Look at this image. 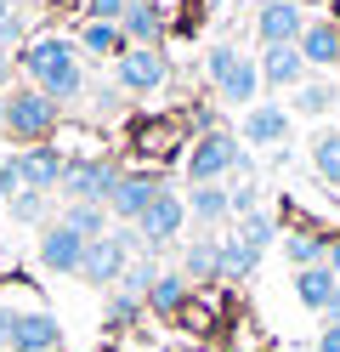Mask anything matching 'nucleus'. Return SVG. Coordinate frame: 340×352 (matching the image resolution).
<instances>
[{"label": "nucleus", "mask_w": 340, "mask_h": 352, "mask_svg": "<svg viewBox=\"0 0 340 352\" xmlns=\"http://www.w3.org/2000/svg\"><path fill=\"white\" fill-rule=\"evenodd\" d=\"M181 273H188L193 290H199V284H221V239L216 233L193 239V245L181 250Z\"/></svg>", "instance_id": "nucleus-21"}, {"label": "nucleus", "mask_w": 340, "mask_h": 352, "mask_svg": "<svg viewBox=\"0 0 340 352\" xmlns=\"http://www.w3.org/2000/svg\"><path fill=\"white\" fill-rule=\"evenodd\" d=\"M159 273H165V267L153 261V250H142V256H131V267H125V278H120V290H131V296H148Z\"/></svg>", "instance_id": "nucleus-30"}, {"label": "nucleus", "mask_w": 340, "mask_h": 352, "mask_svg": "<svg viewBox=\"0 0 340 352\" xmlns=\"http://www.w3.org/2000/svg\"><path fill=\"white\" fill-rule=\"evenodd\" d=\"M261 267V250H249L238 233H227L221 239V284H238V278H249Z\"/></svg>", "instance_id": "nucleus-24"}, {"label": "nucleus", "mask_w": 340, "mask_h": 352, "mask_svg": "<svg viewBox=\"0 0 340 352\" xmlns=\"http://www.w3.org/2000/svg\"><path fill=\"white\" fill-rule=\"evenodd\" d=\"M165 188H170V176H165V170H125V176H120V188H113V199H108L113 228H136V222L148 216V205H153Z\"/></svg>", "instance_id": "nucleus-7"}, {"label": "nucleus", "mask_w": 340, "mask_h": 352, "mask_svg": "<svg viewBox=\"0 0 340 352\" xmlns=\"http://www.w3.org/2000/svg\"><path fill=\"white\" fill-rule=\"evenodd\" d=\"M181 228H188V199H181L176 188H165V193L148 205V216L136 222V233H142V250H165V245H176Z\"/></svg>", "instance_id": "nucleus-9"}, {"label": "nucleus", "mask_w": 340, "mask_h": 352, "mask_svg": "<svg viewBox=\"0 0 340 352\" xmlns=\"http://www.w3.org/2000/svg\"><path fill=\"white\" fill-rule=\"evenodd\" d=\"M289 6H301V0H289Z\"/></svg>", "instance_id": "nucleus-44"}, {"label": "nucleus", "mask_w": 340, "mask_h": 352, "mask_svg": "<svg viewBox=\"0 0 340 352\" xmlns=\"http://www.w3.org/2000/svg\"><path fill=\"white\" fill-rule=\"evenodd\" d=\"M295 296H301V307H312V313H329L335 296H340V278L329 267H301L295 273Z\"/></svg>", "instance_id": "nucleus-22"}, {"label": "nucleus", "mask_w": 340, "mask_h": 352, "mask_svg": "<svg viewBox=\"0 0 340 352\" xmlns=\"http://www.w3.org/2000/svg\"><path fill=\"white\" fill-rule=\"evenodd\" d=\"M312 170L324 176L329 188H340V131H324V137L312 142Z\"/></svg>", "instance_id": "nucleus-29"}, {"label": "nucleus", "mask_w": 340, "mask_h": 352, "mask_svg": "<svg viewBox=\"0 0 340 352\" xmlns=\"http://www.w3.org/2000/svg\"><path fill=\"white\" fill-rule=\"evenodd\" d=\"M284 256H289L295 273H301V267H324L329 233H317V228H289V233H284Z\"/></svg>", "instance_id": "nucleus-23"}, {"label": "nucleus", "mask_w": 340, "mask_h": 352, "mask_svg": "<svg viewBox=\"0 0 340 352\" xmlns=\"http://www.w3.org/2000/svg\"><path fill=\"white\" fill-rule=\"evenodd\" d=\"M131 256H142V233H136V228H108L102 239H91V245H85L80 284H91V290H120Z\"/></svg>", "instance_id": "nucleus-4"}, {"label": "nucleus", "mask_w": 340, "mask_h": 352, "mask_svg": "<svg viewBox=\"0 0 340 352\" xmlns=\"http://www.w3.org/2000/svg\"><path fill=\"white\" fill-rule=\"evenodd\" d=\"M85 97L97 102V114H120V108H125V91H120L113 80H97V85H85Z\"/></svg>", "instance_id": "nucleus-33"}, {"label": "nucleus", "mask_w": 340, "mask_h": 352, "mask_svg": "<svg viewBox=\"0 0 340 352\" xmlns=\"http://www.w3.org/2000/svg\"><path fill=\"white\" fill-rule=\"evenodd\" d=\"M74 46H80V57H108V63H120L125 52H131V40H125V29L120 23H91V17H85V23H80V34H74Z\"/></svg>", "instance_id": "nucleus-20"}, {"label": "nucleus", "mask_w": 340, "mask_h": 352, "mask_svg": "<svg viewBox=\"0 0 340 352\" xmlns=\"http://www.w3.org/2000/svg\"><path fill=\"white\" fill-rule=\"evenodd\" d=\"M113 85L125 97H153L170 85V52H148V46H131L120 63H113Z\"/></svg>", "instance_id": "nucleus-8"}, {"label": "nucleus", "mask_w": 340, "mask_h": 352, "mask_svg": "<svg viewBox=\"0 0 340 352\" xmlns=\"http://www.w3.org/2000/svg\"><path fill=\"white\" fill-rule=\"evenodd\" d=\"M301 29H306V12L289 6V0H261V6H256V34H261V46H295Z\"/></svg>", "instance_id": "nucleus-12"}, {"label": "nucleus", "mask_w": 340, "mask_h": 352, "mask_svg": "<svg viewBox=\"0 0 340 352\" xmlns=\"http://www.w3.org/2000/svg\"><path fill=\"white\" fill-rule=\"evenodd\" d=\"M295 52L306 57V69H335V63H340V29L329 23V17H306Z\"/></svg>", "instance_id": "nucleus-18"}, {"label": "nucleus", "mask_w": 340, "mask_h": 352, "mask_svg": "<svg viewBox=\"0 0 340 352\" xmlns=\"http://www.w3.org/2000/svg\"><path fill=\"white\" fill-rule=\"evenodd\" d=\"M238 239H244V245L249 250H272V245H278V216H267V210H256V216H238V228H233Z\"/></svg>", "instance_id": "nucleus-26"}, {"label": "nucleus", "mask_w": 340, "mask_h": 352, "mask_svg": "<svg viewBox=\"0 0 340 352\" xmlns=\"http://www.w3.org/2000/svg\"><path fill=\"white\" fill-rule=\"evenodd\" d=\"M63 346V324L40 307H23L12 318V352H57Z\"/></svg>", "instance_id": "nucleus-13"}, {"label": "nucleus", "mask_w": 340, "mask_h": 352, "mask_svg": "<svg viewBox=\"0 0 340 352\" xmlns=\"http://www.w3.org/2000/svg\"><path fill=\"white\" fill-rule=\"evenodd\" d=\"M85 245H91V239H80L68 222H45V228H40V267H45V273H74V278H80Z\"/></svg>", "instance_id": "nucleus-10"}, {"label": "nucleus", "mask_w": 340, "mask_h": 352, "mask_svg": "<svg viewBox=\"0 0 340 352\" xmlns=\"http://www.w3.org/2000/svg\"><path fill=\"white\" fill-rule=\"evenodd\" d=\"M324 318H340V296H335V307H329V313H324Z\"/></svg>", "instance_id": "nucleus-42"}, {"label": "nucleus", "mask_w": 340, "mask_h": 352, "mask_svg": "<svg viewBox=\"0 0 340 352\" xmlns=\"http://www.w3.org/2000/svg\"><path fill=\"white\" fill-rule=\"evenodd\" d=\"M306 6H329V0H301V12H306Z\"/></svg>", "instance_id": "nucleus-43"}, {"label": "nucleus", "mask_w": 340, "mask_h": 352, "mask_svg": "<svg viewBox=\"0 0 340 352\" xmlns=\"http://www.w3.org/2000/svg\"><path fill=\"white\" fill-rule=\"evenodd\" d=\"M204 80L216 85L221 102H244V108L261 102V57H244L238 46H210V57H204Z\"/></svg>", "instance_id": "nucleus-5"}, {"label": "nucleus", "mask_w": 340, "mask_h": 352, "mask_svg": "<svg viewBox=\"0 0 340 352\" xmlns=\"http://www.w3.org/2000/svg\"><path fill=\"white\" fill-rule=\"evenodd\" d=\"M142 307L153 318H188V307H193V284H188V273L181 267H165L153 278V290L142 296Z\"/></svg>", "instance_id": "nucleus-15"}, {"label": "nucleus", "mask_w": 340, "mask_h": 352, "mask_svg": "<svg viewBox=\"0 0 340 352\" xmlns=\"http://www.w3.org/2000/svg\"><path fill=\"white\" fill-rule=\"evenodd\" d=\"M312 69L306 57L295 46H261V85H272V91H295V85H306Z\"/></svg>", "instance_id": "nucleus-17"}, {"label": "nucleus", "mask_w": 340, "mask_h": 352, "mask_svg": "<svg viewBox=\"0 0 340 352\" xmlns=\"http://www.w3.org/2000/svg\"><path fill=\"white\" fill-rule=\"evenodd\" d=\"M23 29H29V17H23V0H0V46H17Z\"/></svg>", "instance_id": "nucleus-31"}, {"label": "nucleus", "mask_w": 340, "mask_h": 352, "mask_svg": "<svg viewBox=\"0 0 340 352\" xmlns=\"http://www.w3.org/2000/svg\"><path fill=\"white\" fill-rule=\"evenodd\" d=\"M17 193H23V165H17V153H12V160L6 165H0V199H17Z\"/></svg>", "instance_id": "nucleus-37"}, {"label": "nucleus", "mask_w": 340, "mask_h": 352, "mask_svg": "<svg viewBox=\"0 0 340 352\" xmlns=\"http://www.w3.org/2000/svg\"><path fill=\"white\" fill-rule=\"evenodd\" d=\"M120 29L131 46H148V52H165V6L159 0H131L125 17H120Z\"/></svg>", "instance_id": "nucleus-16"}, {"label": "nucleus", "mask_w": 340, "mask_h": 352, "mask_svg": "<svg viewBox=\"0 0 340 352\" xmlns=\"http://www.w3.org/2000/svg\"><path fill=\"white\" fill-rule=\"evenodd\" d=\"M12 69H17V57H12L6 46H0V85H6V80H12Z\"/></svg>", "instance_id": "nucleus-41"}, {"label": "nucleus", "mask_w": 340, "mask_h": 352, "mask_svg": "<svg viewBox=\"0 0 340 352\" xmlns=\"http://www.w3.org/2000/svg\"><path fill=\"white\" fill-rule=\"evenodd\" d=\"M17 69L29 74V85L45 91L57 108L80 102L85 85H91V80H85V57H80V46H74L68 34H34V40H23Z\"/></svg>", "instance_id": "nucleus-1"}, {"label": "nucleus", "mask_w": 340, "mask_h": 352, "mask_svg": "<svg viewBox=\"0 0 340 352\" xmlns=\"http://www.w3.org/2000/svg\"><path fill=\"white\" fill-rule=\"evenodd\" d=\"M57 125H63V108L45 97V91H34V85H17V91L0 102V131H6L12 142H23V148L52 142Z\"/></svg>", "instance_id": "nucleus-3"}, {"label": "nucleus", "mask_w": 340, "mask_h": 352, "mask_svg": "<svg viewBox=\"0 0 340 352\" xmlns=\"http://www.w3.org/2000/svg\"><path fill=\"white\" fill-rule=\"evenodd\" d=\"M329 108H335V80H306V85H295V114H329Z\"/></svg>", "instance_id": "nucleus-28"}, {"label": "nucleus", "mask_w": 340, "mask_h": 352, "mask_svg": "<svg viewBox=\"0 0 340 352\" xmlns=\"http://www.w3.org/2000/svg\"><path fill=\"white\" fill-rule=\"evenodd\" d=\"M120 165L108 153H68V170H63V205H108L113 188H120Z\"/></svg>", "instance_id": "nucleus-6"}, {"label": "nucleus", "mask_w": 340, "mask_h": 352, "mask_svg": "<svg viewBox=\"0 0 340 352\" xmlns=\"http://www.w3.org/2000/svg\"><path fill=\"white\" fill-rule=\"evenodd\" d=\"M57 222H68L80 239H102V233L113 228V216H108V205H63Z\"/></svg>", "instance_id": "nucleus-25"}, {"label": "nucleus", "mask_w": 340, "mask_h": 352, "mask_svg": "<svg viewBox=\"0 0 340 352\" xmlns=\"http://www.w3.org/2000/svg\"><path fill=\"white\" fill-rule=\"evenodd\" d=\"M188 125H193V137H210V131H221L216 102H193V108H188Z\"/></svg>", "instance_id": "nucleus-35"}, {"label": "nucleus", "mask_w": 340, "mask_h": 352, "mask_svg": "<svg viewBox=\"0 0 340 352\" xmlns=\"http://www.w3.org/2000/svg\"><path fill=\"white\" fill-rule=\"evenodd\" d=\"M244 142L249 148H284L289 142V108L284 102H256V108H244Z\"/></svg>", "instance_id": "nucleus-14"}, {"label": "nucleus", "mask_w": 340, "mask_h": 352, "mask_svg": "<svg viewBox=\"0 0 340 352\" xmlns=\"http://www.w3.org/2000/svg\"><path fill=\"white\" fill-rule=\"evenodd\" d=\"M324 267L340 278V233H329V256H324Z\"/></svg>", "instance_id": "nucleus-40"}, {"label": "nucleus", "mask_w": 340, "mask_h": 352, "mask_svg": "<svg viewBox=\"0 0 340 352\" xmlns=\"http://www.w3.org/2000/svg\"><path fill=\"white\" fill-rule=\"evenodd\" d=\"M45 205H52V193H29L23 188L6 210H12V222H45Z\"/></svg>", "instance_id": "nucleus-32"}, {"label": "nucleus", "mask_w": 340, "mask_h": 352, "mask_svg": "<svg viewBox=\"0 0 340 352\" xmlns=\"http://www.w3.org/2000/svg\"><path fill=\"white\" fill-rule=\"evenodd\" d=\"M17 165H23V188H29V193H57L63 188V170H68V153L52 148V142H34V148L17 153Z\"/></svg>", "instance_id": "nucleus-11"}, {"label": "nucleus", "mask_w": 340, "mask_h": 352, "mask_svg": "<svg viewBox=\"0 0 340 352\" xmlns=\"http://www.w3.org/2000/svg\"><path fill=\"white\" fill-rule=\"evenodd\" d=\"M12 318H17V307H0V352H12Z\"/></svg>", "instance_id": "nucleus-39"}, {"label": "nucleus", "mask_w": 340, "mask_h": 352, "mask_svg": "<svg viewBox=\"0 0 340 352\" xmlns=\"http://www.w3.org/2000/svg\"><path fill=\"white\" fill-rule=\"evenodd\" d=\"M312 352H340V318H324V329H317V346Z\"/></svg>", "instance_id": "nucleus-38"}, {"label": "nucleus", "mask_w": 340, "mask_h": 352, "mask_svg": "<svg viewBox=\"0 0 340 352\" xmlns=\"http://www.w3.org/2000/svg\"><path fill=\"white\" fill-rule=\"evenodd\" d=\"M125 6H131V0H85V17H91V23H120Z\"/></svg>", "instance_id": "nucleus-36"}, {"label": "nucleus", "mask_w": 340, "mask_h": 352, "mask_svg": "<svg viewBox=\"0 0 340 352\" xmlns=\"http://www.w3.org/2000/svg\"><path fill=\"white\" fill-rule=\"evenodd\" d=\"M181 199H188V222H199V228H221V222H233V193H227L221 182L188 188Z\"/></svg>", "instance_id": "nucleus-19"}, {"label": "nucleus", "mask_w": 340, "mask_h": 352, "mask_svg": "<svg viewBox=\"0 0 340 352\" xmlns=\"http://www.w3.org/2000/svg\"><path fill=\"white\" fill-rule=\"evenodd\" d=\"M227 193H233V222H238V216H256V210H261V188H256V182H233Z\"/></svg>", "instance_id": "nucleus-34"}, {"label": "nucleus", "mask_w": 340, "mask_h": 352, "mask_svg": "<svg viewBox=\"0 0 340 352\" xmlns=\"http://www.w3.org/2000/svg\"><path fill=\"white\" fill-rule=\"evenodd\" d=\"M181 176L188 188H204V182H227V176H249V160L238 148V131H210V137H193L188 153H181Z\"/></svg>", "instance_id": "nucleus-2"}, {"label": "nucleus", "mask_w": 340, "mask_h": 352, "mask_svg": "<svg viewBox=\"0 0 340 352\" xmlns=\"http://www.w3.org/2000/svg\"><path fill=\"white\" fill-rule=\"evenodd\" d=\"M210 6H221V0H210Z\"/></svg>", "instance_id": "nucleus-45"}, {"label": "nucleus", "mask_w": 340, "mask_h": 352, "mask_svg": "<svg viewBox=\"0 0 340 352\" xmlns=\"http://www.w3.org/2000/svg\"><path fill=\"white\" fill-rule=\"evenodd\" d=\"M142 313H148L142 296H131V290H108V301H102V324L108 329H131Z\"/></svg>", "instance_id": "nucleus-27"}]
</instances>
